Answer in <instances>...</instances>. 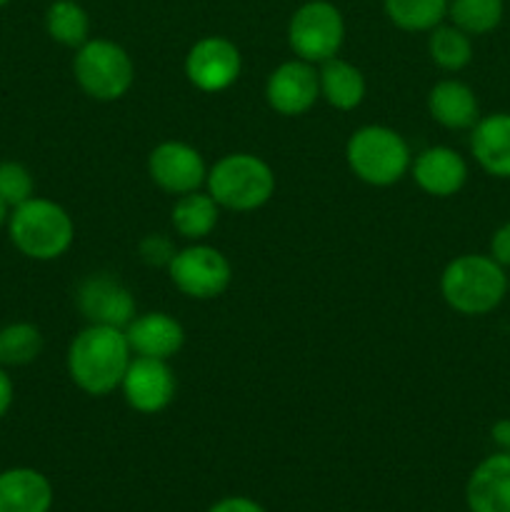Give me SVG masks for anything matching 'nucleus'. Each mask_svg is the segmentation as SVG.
Returning a JSON list of instances; mask_svg holds the SVG:
<instances>
[{"mask_svg": "<svg viewBox=\"0 0 510 512\" xmlns=\"http://www.w3.org/2000/svg\"><path fill=\"white\" fill-rule=\"evenodd\" d=\"M490 438L498 445V450H510V420H498L490 430Z\"/></svg>", "mask_w": 510, "mask_h": 512, "instance_id": "obj_32", "label": "nucleus"}, {"mask_svg": "<svg viewBox=\"0 0 510 512\" xmlns=\"http://www.w3.org/2000/svg\"><path fill=\"white\" fill-rule=\"evenodd\" d=\"M53 485L35 468H10L0 473V512H50Z\"/></svg>", "mask_w": 510, "mask_h": 512, "instance_id": "obj_18", "label": "nucleus"}, {"mask_svg": "<svg viewBox=\"0 0 510 512\" xmlns=\"http://www.w3.org/2000/svg\"><path fill=\"white\" fill-rule=\"evenodd\" d=\"M168 270L175 288L195 300L218 298L233 280V268H230L228 258L218 248L203 243L178 250Z\"/></svg>", "mask_w": 510, "mask_h": 512, "instance_id": "obj_8", "label": "nucleus"}, {"mask_svg": "<svg viewBox=\"0 0 510 512\" xmlns=\"http://www.w3.org/2000/svg\"><path fill=\"white\" fill-rule=\"evenodd\" d=\"M488 255L495 260V263L503 265L505 270L510 268V220L508 223L500 225V228L493 233V238H490V253Z\"/></svg>", "mask_w": 510, "mask_h": 512, "instance_id": "obj_30", "label": "nucleus"}, {"mask_svg": "<svg viewBox=\"0 0 510 512\" xmlns=\"http://www.w3.org/2000/svg\"><path fill=\"white\" fill-rule=\"evenodd\" d=\"M320 98L338 110H353L365 98V78L353 63L340 60L338 55L320 63Z\"/></svg>", "mask_w": 510, "mask_h": 512, "instance_id": "obj_20", "label": "nucleus"}, {"mask_svg": "<svg viewBox=\"0 0 510 512\" xmlns=\"http://www.w3.org/2000/svg\"><path fill=\"white\" fill-rule=\"evenodd\" d=\"M413 178L420 190L435 198H450V195L460 193L463 185L468 183V163L463 155L445 145H435V148L423 150L418 158L410 165Z\"/></svg>", "mask_w": 510, "mask_h": 512, "instance_id": "obj_15", "label": "nucleus"}, {"mask_svg": "<svg viewBox=\"0 0 510 512\" xmlns=\"http://www.w3.org/2000/svg\"><path fill=\"white\" fill-rule=\"evenodd\" d=\"M10 3V0H0V8H3V5H8Z\"/></svg>", "mask_w": 510, "mask_h": 512, "instance_id": "obj_34", "label": "nucleus"}, {"mask_svg": "<svg viewBox=\"0 0 510 512\" xmlns=\"http://www.w3.org/2000/svg\"><path fill=\"white\" fill-rule=\"evenodd\" d=\"M175 245L173 240L165 238V235H148V238H143V243H140V258H143V263L148 265H170L175 258Z\"/></svg>", "mask_w": 510, "mask_h": 512, "instance_id": "obj_28", "label": "nucleus"}, {"mask_svg": "<svg viewBox=\"0 0 510 512\" xmlns=\"http://www.w3.org/2000/svg\"><path fill=\"white\" fill-rule=\"evenodd\" d=\"M470 153L485 173L510 180V113L480 115L470 128Z\"/></svg>", "mask_w": 510, "mask_h": 512, "instance_id": "obj_16", "label": "nucleus"}, {"mask_svg": "<svg viewBox=\"0 0 510 512\" xmlns=\"http://www.w3.org/2000/svg\"><path fill=\"white\" fill-rule=\"evenodd\" d=\"M148 173L158 188L173 195L193 193L208 180L203 155L193 145L180 140H165L153 148V153L148 155Z\"/></svg>", "mask_w": 510, "mask_h": 512, "instance_id": "obj_11", "label": "nucleus"}, {"mask_svg": "<svg viewBox=\"0 0 510 512\" xmlns=\"http://www.w3.org/2000/svg\"><path fill=\"white\" fill-rule=\"evenodd\" d=\"M35 183L30 170L23 163H15V160H3L0 163V200H3L8 208H18L25 200L33 198Z\"/></svg>", "mask_w": 510, "mask_h": 512, "instance_id": "obj_27", "label": "nucleus"}, {"mask_svg": "<svg viewBox=\"0 0 510 512\" xmlns=\"http://www.w3.org/2000/svg\"><path fill=\"white\" fill-rule=\"evenodd\" d=\"M243 58L235 43L220 35L200 38L185 58V75L203 93H220L238 80Z\"/></svg>", "mask_w": 510, "mask_h": 512, "instance_id": "obj_9", "label": "nucleus"}, {"mask_svg": "<svg viewBox=\"0 0 510 512\" xmlns=\"http://www.w3.org/2000/svg\"><path fill=\"white\" fill-rule=\"evenodd\" d=\"M503 15V0H450L448 5V18L470 38L493 33L503 23Z\"/></svg>", "mask_w": 510, "mask_h": 512, "instance_id": "obj_25", "label": "nucleus"}, {"mask_svg": "<svg viewBox=\"0 0 510 512\" xmlns=\"http://www.w3.org/2000/svg\"><path fill=\"white\" fill-rule=\"evenodd\" d=\"M130 360L133 350L123 328L88 325L70 343L68 373L83 393L103 398L120 388Z\"/></svg>", "mask_w": 510, "mask_h": 512, "instance_id": "obj_1", "label": "nucleus"}, {"mask_svg": "<svg viewBox=\"0 0 510 512\" xmlns=\"http://www.w3.org/2000/svg\"><path fill=\"white\" fill-rule=\"evenodd\" d=\"M508 293H510V275H508Z\"/></svg>", "mask_w": 510, "mask_h": 512, "instance_id": "obj_35", "label": "nucleus"}, {"mask_svg": "<svg viewBox=\"0 0 510 512\" xmlns=\"http://www.w3.org/2000/svg\"><path fill=\"white\" fill-rule=\"evenodd\" d=\"M78 308L88 325L128 328L135 318V300L120 280L110 275H93L78 290Z\"/></svg>", "mask_w": 510, "mask_h": 512, "instance_id": "obj_13", "label": "nucleus"}, {"mask_svg": "<svg viewBox=\"0 0 510 512\" xmlns=\"http://www.w3.org/2000/svg\"><path fill=\"white\" fill-rule=\"evenodd\" d=\"M430 118L448 130H470L480 120V105L473 88L463 80L445 78L428 93Z\"/></svg>", "mask_w": 510, "mask_h": 512, "instance_id": "obj_19", "label": "nucleus"}, {"mask_svg": "<svg viewBox=\"0 0 510 512\" xmlns=\"http://www.w3.org/2000/svg\"><path fill=\"white\" fill-rule=\"evenodd\" d=\"M45 28L55 43L68 45V48H80L90 40V18L83 5H78L75 0L50 3L48 13H45Z\"/></svg>", "mask_w": 510, "mask_h": 512, "instance_id": "obj_22", "label": "nucleus"}, {"mask_svg": "<svg viewBox=\"0 0 510 512\" xmlns=\"http://www.w3.org/2000/svg\"><path fill=\"white\" fill-rule=\"evenodd\" d=\"M10 405H13V380H10L8 373L0 368V420L5 418Z\"/></svg>", "mask_w": 510, "mask_h": 512, "instance_id": "obj_31", "label": "nucleus"}, {"mask_svg": "<svg viewBox=\"0 0 510 512\" xmlns=\"http://www.w3.org/2000/svg\"><path fill=\"white\" fill-rule=\"evenodd\" d=\"M73 73L83 93L95 100H118L135 80V65L123 45L105 38H90L75 53Z\"/></svg>", "mask_w": 510, "mask_h": 512, "instance_id": "obj_6", "label": "nucleus"}, {"mask_svg": "<svg viewBox=\"0 0 510 512\" xmlns=\"http://www.w3.org/2000/svg\"><path fill=\"white\" fill-rule=\"evenodd\" d=\"M345 40V23L340 10L328 0H310L300 5L288 25L290 50L308 63H325L335 58Z\"/></svg>", "mask_w": 510, "mask_h": 512, "instance_id": "obj_7", "label": "nucleus"}, {"mask_svg": "<svg viewBox=\"0 0 510 512\" xmlns=\"http://www.w3.org/2000/svg\"><path fill=\"white\" fill-rule=\"evenodd\" d=\"M5 220H8V205H5L3 200H0V228H3Z\"/></svg>", "mask_w": 510, "mask_h": 512, "instance_id": "obj_33", "label": "nucleus"}, {"mask_svg": "<svg viewBox=\"0 0 510 512\" xmlns=\"http://www.w3.org/2000/svg\"><path fill=\"white\" fill-rule=\"evenodd\" d=\"M125 338H128L130 350L140 358L170 360L183 348L185 330L168 313H145L130 320Z\"/></svg>", "mask_w": 510, "mask_h": 512, "instance_id": "obj_17", "label": "nucleus"}, {"mask_svg": "<svg viewBox=\"0 0 510 512\" xmlns=\"http://www.w3.org/2000/svg\"><path fill=\"white\" fill-rule=\"evenodd\" d=\"M125 403L143 415H158L173 403L175 398V375L168 360L140 358L130 360L125 378L120 383Z\"/></svg>", "mask_w": 510, "mask_h": 512, "instance_id": "obj_10", "label": "nucleus"}, {"mask_svg": "<svg viewBox=\"0 0 510 512\" xmlns=\"http://www.w3.org/2000/svg\"><path fill=\"white\" fill-rule=\"evenodd\" d=\"M265 98L275 113L288 118L308 113L320 98L318 70L308 60H285L270 73L265 83Z\"/></svg>", "mask_w": 510, "mask_h": 512, "instance_id": "obj_12", "label": "nucleus"}, {"mask_svg": "<svg viewBox=\"0 0 510 512\" xmlns=\"http://www.w3.org/2000/svg\"><path fill=\"white\" fill-rule=\"evenodd\" d=\"M8 233L25 258L55 260L73 245L75 225L63 205L33 195L8 215Z\"/></svg>", "mask_w": 510, "mask_h": 512, "instance_id": "obj_3", "label": "nucleus"}, {"mask_svg": "<svg viewBox=\"0 0 510 512\" xmlns=\"http://www.w3.org/2000/svg\"><path fill=\"white\" fill-rule=\"evenodd\" d=\"M205 512H268L258 500L248 498V495H228V498L215 500Z\"/></svg>", "mask_w": 510, "mask_h": 512, "instance_id": "obj_29", "label": "nucleus"}, {"mask_svg": "<svg viewBox=\"0 0 510 512\" xmlns=\"http://www.w3.org/2000/svg\"><path fill=\"white\" fill-rule=\"evenodd\" d=\"M43 350V335L33 323H10L0 330V363L28 365Z\"/></svg>", "mask_w": 510, "mask_h": 512, "instance_id": "obj_26", "label": "nucleus"}, {"mask_svg": "<svg viewBox=\"0 0 510 512\" xmlns=\"http://www.w3.org/2000/svg\"><path fill=\"white\" fill-rule=\"evenodd\" d=\"M468 512H510V450L480 460L465 483Z\"/></svg>", "mask_w": 510, "mask_h": 512, "instance_id": "obj_14", "label": "nucleus"}, {"mask_svg": "<svg viewBox=\"0 0 510 512\" xmlns=\"http://www.w3.org/2000/svg\"><path fill=\"white\" fill-rule=\"evenodd\" d=\"M440 293L455 313L478 318L503 303L508 295V273L490 255H458L440 275Z\"/></svg>", "mask_w": 510, "mask_h": 512, "instance_id": "obj_2", "label": "nucleus"}, {"mask_svg": "<svg viewBox=\"0 0 510 512\" xmlns=\"http://www.w3.org/2000/svg\"><path fill=\"white\" fill-rule=\"evenodd\" d=\"M428 53L438 68L458 73V70L468 68L470 60H473V40L455 25L440 23L438 28L430 30Z\"/></svg>", "mask_w": 510, "mask_h": 512, "instance_id": "obj_23", "label": "nucleus"}, {"mask_svg": "<svg viewBox=\"0 0 510 512\" xmlns=\"http://www.w3.org/2000/svg\"><path fill=\"white\" fill-rule=\"evenodd\" d=\"M208 193L220 208L235 213L258 210L273 198L275 173L263 158L253 153L223 155L208 170Z\"/></svg>", "mask_w": 510, "mask_h": 512, "instance_id": "obj_4", "label": "nucleus"}, {"mask_svg": "<svg viewBox=\"0 0 510 512\" xmlns=\"http://www.w3.org/2000/svg\"><path fill=\"white\" fill-rule=\"evenodd\" d=\"M345 160L355 178L375 188L398 183L413 165L403 135L385 125H365L355 130L345 145Z\"/></svg>", "mask_w": 510, "mask_h": 512, "instance_id": "obj_5", "label": "nucleus"}, {"mask_svg": "<svg viewBox=\"0 0 510 512\" xmlns=\"http://www.w3.org/2000/svg\"><path fill=\"white\" fill-rule=\"evenodd\" d=\"M220 205L210 198V193H185L175 200L173 205V228L178 230V235L188 240H203L213 233V228L218 225Z\"/></svg>", "mask_w": 510, "mask_h": 512, "instance_id": "obj_21", "label": "nucleus"}, {"mask_svg": "<svg viewBox=\"0 0 510 512\" xmlns=\"http://www.w3.org/2000/svg\"><path fill=\"white\" fill-rule=\"evenodd\" d=\"M450 0H385V13L398 28L410 33L438 28L448 15Z\"/></svg>", "mask_w": 510, "mask_h": 512, "instance_id": "obj_24", "label": "nucleus"}]
</instances>
